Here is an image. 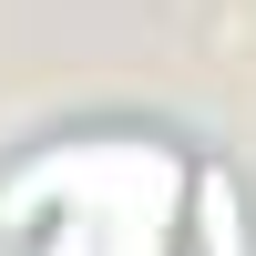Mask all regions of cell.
I'll return each mask as SVG.
<instances>
[{
	"label": "cell",
	"instance_id": "6da1fadb",
	"mask_svg": "<svg viewBox=\"0 0 256 256\" xmlns=\"http://www.w3.org/2000/svg\"><path fill=\"white\" fill-rule=\"evenodd\" d=\"M195 154L164 134H62L0 174V226H20L41 256H174Z\"/></svg>",
	"mask_w": 256,
	"mask_h": 256
},
{
	"label": "cell",
	"instance_id": "7a4b0ae2",
	"mask_svg": "<svg viewBox=\"0 0 256 256\" xmlns=\"http://www.w3.org/2000/svg\"><path fill=\"white\" fill-rule=\"evenodd\" d=\"M184 246L195 256H246V184L226 164H195V195H184Z\"/></svg>",
	"mask_w": 256,
	"mask_h": 256
}]
</instances>
